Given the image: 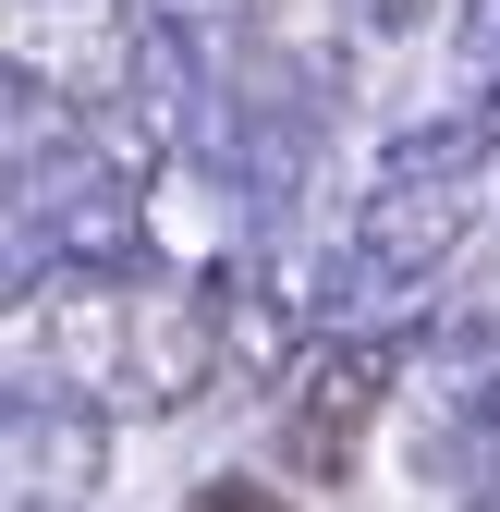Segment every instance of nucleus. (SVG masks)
<instances>
[{"label": "nucleus", "instance_id": "3", "mask_svg": "<svg viewBox=\"0 0 500 512\" xmlns=\"http://www.w3.org/2000/svg\"><path fill=\"white\" fill-rule=\"evenodd\" d=\"M220 354V317L196 293H147L135 305V342H122V366H135V403H196V378Z\"/></svg>", "mask_w": 500, "mask_h": 512}, {"label": "nucleus", "instance_id": "5", "mask_svg": "<svg viewBox=\"0 0 500 512\" xmlns=\"http://www.w3.org/2000/svg\"><path fill=\"white\" fill-rule=\"evenodd\" d=\"M196 512H293V500H269V488H232V476H220V488H196Z\"/></svg>", "mask_w": 500, "mask_h": 512}, {"label": "nucleus", "instance_id": "2", "mask_svg": "<svg viewBox=\"0 0 500 512\" xmlns=\"http://www.w3.org/2000/svg\"><path fill=\"white\" fill-rule=\"evenodd\" d=\"M464 220H476V171H391L379 196H366V269L379 281L440 269L464 244Z\"/></svg>", "mask_w": 500, "mask_h": 512}, {"label": "nucleus", "instance_id": "4", "mask_svg": "<svg viewBox=\"0 0 500 512\" xmlns=\"http://www.w3.org/2000/svg\"><path fill=\"white\" fill-rule=\"evenodd\" d=\"M171 25L183 37H220V25H244V0H171Z\"/></svg>", "mask_w": 500, "mask_h": 512}, {"label": "nucleus", "instance_id": "6", "mask_svg": "<svg viewBox=\"0 0 500 512\" xmlns=\"http://www.w3.org/2000/svg\"><path fill=\"white\" fill-rule=\"evenodd\" d=\"M0 98H13V86H0Z\"/></svg>", "mask_w": 500, "mask_h": 512}, {"label": "nucleus", "instance_id": "1", "mask_svg": "<svg viewBox=\"0 0 500 512\" xmlns=\"http://www.w3.org/2000/svg\"><path fill=\"white\" fill-rule=\"evenodd\" d=\"M379 403H391V354H379V342H330L318 366L293 378V415H281V464L330 488V476L354 464V439H366V415H379Z\"/></svg>", "mask_w": 500, "mask_h": 512}]
</instances>
